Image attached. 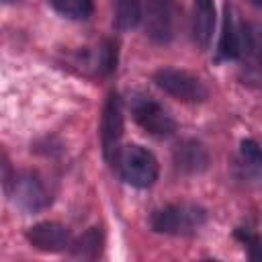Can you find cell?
<instances>
[{
    "label": "cell",
    "mask_w": 262,
    "mask_h": 262,
    "mask_svg": "<svg viewBox=\"0 0 262 262\" xmlns=\"http://www.w3.org/2000/svg\"><path fill=\"white\" fill-rule=\"evenodd\" d=\"M121 176L125 182L137 188H147L156 182L158 178V160L154 158L151 151H147L141 145H125L119 149L117 160H115Z\"/></svg>",
    "instance_id": "cell-1"
},
{
    "label": "cell",
    "mask_w": 262,
    "mask_h": 262,
    "mask_svg": "<svg viewBox=\"0 0 262 262\" xmlns=\"http://www.w3.org/2000/svg\"><path fill=\"white\" fill-rule=\"evenodd\" d=\"M207 215L201 207L194 205H168L164 209L154 211L149 217V225L158 233H172V235H186L196 231L205 223Z\"/></svg>",
    "instance_id": "cell-2"
},
{
    "label": "cell",
    "mask_w": 262,
    "mask_h": 262,
    "mask_svg": "<svg viewBox=\"0 0 262 262\" xmlns=\"http://www.w3.org/2000/svg\"><path fill=\"white\" fill-rule=\"evenodd\" d=\"M154 82L164 92H168L170 96L184 100V102H199V100L207 98V88L203 86V82L184 70L162 68L154 74Z\"/></svg>",
    "instance_id": "cell-3"
},
{
    "label": "cell",
    "mask_w": 262,
    "mask_h": 262,
    "mask_svg": "<svg viewBox=\"0 0 262 262\" xmlns=\"http://www.w3.org/2000/svg\"><path fill=\"white\" fill-rule=\"evenodd\" d=\"M123 135V106L119 94H108L104 111H102V121H100V141H102V154L106 162H115L119 154V141Z\"/></svg>",
    "instance_id": "cell-4"
},
{
    "label": "cell",
    "mask_w": 262,
    "mask_h": 262,
    "mask_svg": "<svg viewBox=\"0 0 262 262\" xmlns=\"http://www.w3.org/2000/svg\"><path fill=\"white\" fill-rule=\"evenodd\" d=\"M141 23L154 41H168L174 33V10L170 0H141Z\"/></svg>",
    "instance_id": "cell-5"
},
{
    "label": "cell",
    "mask_w": 262,
    "mask_h": 262,
    "mask_svg": "<svg viewBox=\"0 0 262 262\" xmlns=\"http://www.w3.org/2000/svg\"><path fill=\"white\" fill-rule=\"evenodd\" d=\"M133 117L141 125V129H145L149 135H156V137H166L176 129V123L166 113V108L160 106L149 96H141L133 102Z\"/></svg>",
    "instance_id": "cell-6"
},
{
    "label": "cell",
    "mask_w": 262,
    "mask_h": 262,
    "mask_svg": "<svg viewBox=\"0 0 262 262\" xmlns=\"http://www.w3.org/2000/svg\"><path fill=\"white\" fill-rule=\"evenodd\" d=\"M27 239L41 252H61L70 246V231L55 221H41L27 229Z\"/></svg>",
    "instance_id": "cell-7"
},
{
    "label": "cell",
    "mask_w": 262,
    "mask_h": 262,
    "mask_svg": "<svg viewBox=\"0 0 262 262\" xmlns=\"http://www.w3.org/2000/svg\"><path fill=\"white\" fill-rule=\"evenodd\" d=\"M12 194H14V203L29 213L39 211L49 203L47 190L35 174H20L18 178H14V192Z\"/></svg>",
    "instance_id": "cell-8"
},
{
    "label": "cell",
    "mask_w": 262,
    "mask_h": 262,
    "mask_svg": "<svg viewBox=\"0 0 262 262\" xmlns=\"http://www.w3.org/2000/svg\"><path fill=\"white\" fill-rule=\"evenodd\" d=\"M192 31H194V39L201 47H207L213 35V27H215V8H213V0H194L192 2Z\"/></svg>",
    "instance_id": "cell-9"
},
{
    "label": "cell",
    "mask_w": 262,
    "mask_h": 262,
    "mask_svg": "<svg viewBox=\"0 0 262 262\" xmlns=\"http://www.w3.org/2000/svg\"><path fill=\"white\" fill-rule=\"evenodd\" d=\"M174 160H176V166L184 172H199L207 166V151L203 149V145L194 143V141H186L182 145L176 147V154H174Z\"/></svg>",
    "instance_id": "cell-10"
},
{
    "label": "cell",
    "mask_w": 262,
    "mask_h": 262,
    "mask_svg": "<svg viewBox=\"0 0 262 262\" xmlns=\"http://www.w3.org/2000/svg\"><path fill=\"white\" fill-rule=\"evenodd\" d=\"M141 23V0H117L115 25L119 31H129Z\"/></svg>",
    "instance_id": "cell-11"
},
{
    "label": "cell",
    "mask_w": 262,
    "mask_h": 262,
    "mask_svg": "<svg viewBox=\"0 0 262 262\" xmlns=\"http://www.w3.org/2000/svg\"><path fill=\"white\" fill-rule=\"evenodd\" d=\"M102 250V233L98 227H90L72 244V254L78 258H96Z\"/></svg>",
    "instance_id": "cell-12"
},
{
    "label": "cell",
    "mask_w": 262,
    "mask_h": 262,
    "mask_svg": "<svg viewBox=\"0 0 262 262\" xmlns=\"http://www.w3.org/2000/svg\"><path fill=\"white\" fill-rule=\"evenodd\" d=\"M219 51L227 59H231V57H235L239 53V35L235 31L233 16H231V10L229 8L225 10V20H223V33H221V41H219Z\"/></svg>",
    "instance_id": "cell-13"
},
{
    "label": "cell",
    "mask_w": 262,
    "mask_h": 262,
    "mask_svg": "<svg viewBox=\"0 0 262 262\" xmlns=\"http://www.w3.org/2000/svg\"><path fill=\"white\" fill-rule=\"evenodd\" d=\"M49 2L59 14L72 20H86L94 8L92 0H49Z\"/></svg>",
    "instance_id": "cell-14"
},
{
    "label": "cell",
    "mask_w": 262,
    "mask_h": 262,
    "mask_svg": "<svg viewBox=\"0 0 262 262\" xmlns=\"http://www.w3.org/2000/svg\"><path fill=\"white\" fill-rule=\"evenodd\" d=\"M242 158L250 170H254L258 176H262V149L256 141H252V139L242 141Z\"/></svg>",
    "instance_id": "cell-15"
},
{
    "label": "cell",
    "mask_w": 262,
    "mask_h": 262,
    "mask_svg": "<svg viewBox=\"0 0 262 262\" xmlns=\"http://www.w3.org/2000/svg\"><path fill=\"white\" fill-rule=\"evenodd\" d=\"M244 39L252 57L262 66V25H248L244 29Z\"/></svg>",
    "instance_id": "cell-16"
},
{
    "label": "cell",
    "mask_w": 262,
    "mask_h": 262,
    "mask_svg": "<svg viewBox=\"0 0 262 262\" xmlns=\"http://www.w3.org/2000/svg\"><path fill=\"white\" fill-rule=\"evenodd\" d=\"M237 237L248 246V252H250V258L252 260H262V239L258 235H252L244 229L237 231Z\"/></svg>",
    "instance_id": "cell-17"
},
{
    "label": "cell",
    "mask_w": 262,
    "mask_h": 262,
    "mask_svg": "<svg viewBox=\"0 0 262 262\" xmlns=\"http://www.w3.org/2000/svg\"><path fill=\"white\" fill-rule=\"evenodd\" d=\"M6 4H14V2H20V0H4Z\"/></svg>",
    "instance_id": "cell-18"
},
{
    "label": "cell",
    "mask_w": 262,
    "mask_h": 262,
    "mask_svg": "<svg viewBox=\"0 0 262 262\" xmlns=\"http://www.w3.org/2000/svg\"><path fill=\"white\" fill-rule=\"evenodd\" d=\"M254 2H256V4H258V6H262V0H254Z\"/></svg>",
    "instance_id": "cell-19"
}]
</instances>
